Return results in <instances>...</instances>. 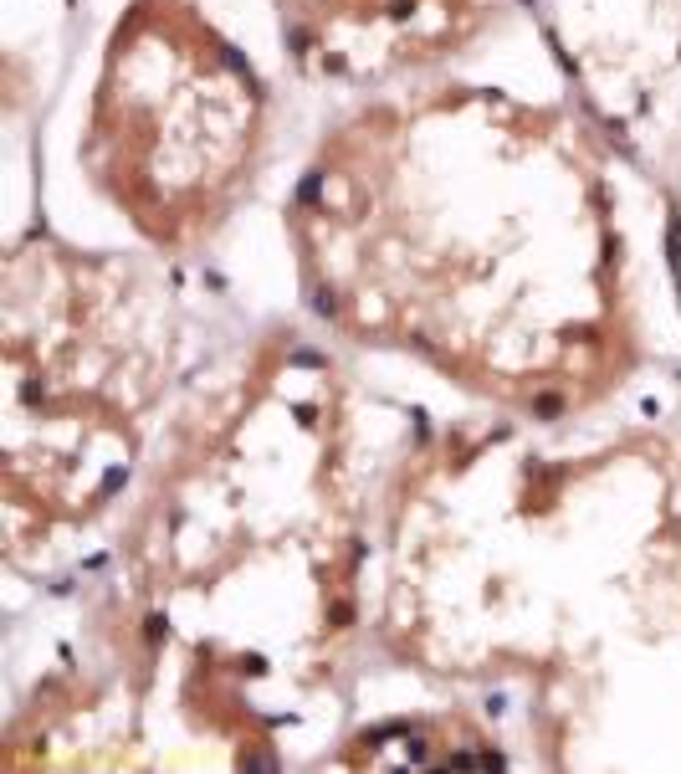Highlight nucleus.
<instances>
[{
    "label": "nucleus",
    "instance_id": "nucleus-2",
    "mask_svg": "<svg viewBox=\"0 0 681 774\" xmlns=\"http://www.w3.org/2000/svg\"><path fill=\"white\" fill-rule=\"evenodd\" d=\"M164 631H169V626H164V615H149V641H159Z\"/></svg>",
    "mask_w": 681,
    "mask_h": 774
},
{
    "label": "nucleus",
    "instance_id": "nucleus-1",
    "mask_svg": "<svg viewBox=\"0 0 681 774\" xmlns=\"http://www.w3.org/2000/svg\"><path fill=\"white\" fill-rule=\"evenodd\" d=\"M179 6L143 0L118 31L87 139L103 190L159 241L226 216L261 108L251 62Z\"/></svg>",
    "mask_w": 681,
    "mask_h": 774
}]
</instances>
